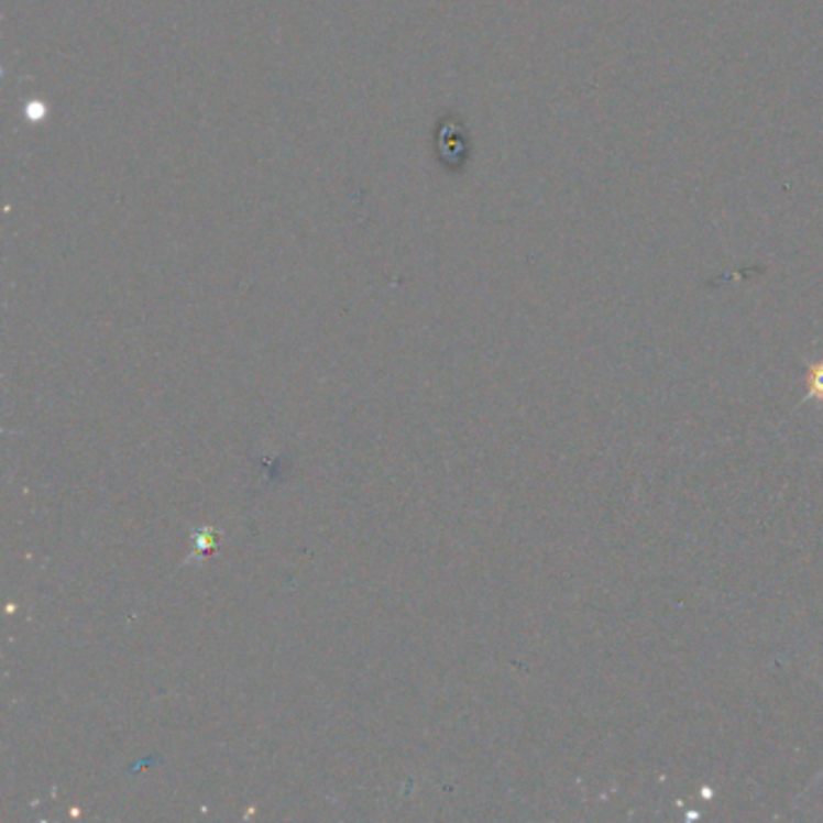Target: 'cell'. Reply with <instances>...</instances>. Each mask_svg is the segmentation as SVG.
Here are the masks:
<instances>
[{
    "mask_svg": "<svg viewBox=\"0 0 823 823\" xmlns=\"http://www.w3.org/2000/svg\"><path fill=\"white\" fill-rule=\"evenodd\" d=\"M804 386H806L804 402H814V404L823 406V360H816V363L806 367Z\"/></svg>",
    "mask_w": 823,
    "mask_h": 823,
    "instance_id": "6da1fadb",
    "label": "cell"
}]
</instances>
